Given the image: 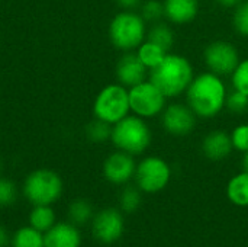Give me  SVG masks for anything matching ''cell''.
I'll list each match as a JSON object with an SVG mask.
<instances>
[{"instance_id":"cell-18","label":"cell","mask_w":248,"mask_h":247,"mask_svg":"<svg viewBox=\"0 0 248 247\" xmlns=\"http://www.w3.org/2000/svg\"><path fill=\"white\" fill-rule=\"evenodd\" d=\"M57 223V213L52 205H32L28 214V224L41 233H46Z\"/></svg>"},{"instance_id":"cell-1","label":"cell","mask_w":248,"mask_h":247,"mask_svg":"<svg viewBox=\"0 0 248 247\" xmlns=\"http://www.w3.org/2000/svg\"><path fill=\"white\" fill-rule=\"evenodd\" d=\"M227 95L224 79L208 70L196 74L185 93L187 106L201 119L217 118L225 109Z\"/></svg>"},{"instance_id":"cell-4","label":"cell","mask_w":248,"mask_h":247,"mask_svg":"<svg viewBox=\"0 0 248 247\" xmlns=\"http://www.w3.org/2000/svg\"><path fill=\"white\" fill-rule=\"evenodd\" d=\"M147 22L134 10L116 13L109 23V39L112 45L124 52L135 51L147 38Z\"/></svg>"},{"instance_id":"cell-9","label":"cell","mask_w":248,"mask_h":247,"mask_svg":"<svg viewBox=\"0 0 248 247\" xmlns=\"http://www.w3.org/2000/svg\"><path fill=\"white\" fill-rule=\"evenodd\" d=\"M203 64L208 71L219 77H231L234 70L241 61L237 45L227 39L211 41L202 52Z\"/></svg>"},{"instance_id":"cell-14","label":"cell","mask_w":248,"mask_h":247,"mask_svg":"<svg viewBox=\"0 0 248 247\" xmlns=\"http://www.w3.org/2000/svg\"><path fill=\"white\" fill-rule=\"evenodd\" d=\"M201 150H202V154L211 162L225 160L234 151L230 132L224 130H212L203 137Z\"/></svg>"},{"instance_id":"cell-10","label":"cell","mask_w":248,"mask_h":247,"mask_svg":"<svg viewBox=\"0 0 248 247\" xmlns=\"http://www.w3.org/2000/svg\"><path fill=\"white\" fill-rule=\"evenodd\" d=\"M160 122L163 130L173 137H187L190 135L198 122V116L187 106V103L171 102L167 103L160 115Z\"/></svg>"},{"instance_id":"cell-8","label":"cell","mask_w":248,"mask_h":247,"mask_svg":"<svg viewBox=\"0 0 248 247\" xmlns=\"http://www.w3.org/2000/svg\"><path fill=\"white\" fill-rule=\"evenodd\" d=\"M134 179L142 194H157L170 183L171 167L160 156H147L137 163Z\"/></svg>"},{"instance_id":"cell-20","label":"cell","mask_w":248,"mask_h":247,"mask_svg":"<svg viewBox=\"0 0 248 247\" xmlns=\"http://www.w3.org/2000/svg\"><path fill=\"white\" fill-rule=\"evenodd\" d=\"M10 247H45L44 233L29 224L19 227L10 237Z\"/></svg>"},{"instance_id":"cell-31","label":"cell","mask_w":248,"mask_h":247,"mask_svg":"<svg viewBox=\"0 0 248 247\" xmlns=\"http://www.w3.org/2000/svg\"><path fill=\"white\" fill-rule=\"evenodd\" d=\"M144 0H116L118 6L122 7L124 10H135L137 7L141 6Z\"/></svg>"},{"instance_id":"cell-25","label":"cell","mask_w":248,"mask_h":247,"mask_svg":"<svg viewBox=\"0 0 248 247\" xmlns=\"http://www.w3.org/2000/svg\"><path fill=\"white\" fill-rule=\"evenodd\" d=\"M110 134H112V125L94 118L87 127H86V135L92 143H105L108 140H110Z\"/></svg>"},{"instance_id":"cell-33","label":"cell","mask_w":248,"mask_h":247,"mask_svg":"<svg viewBox=\"0 0 248 247\" xmlns=\"http://www.w3.org/2000/svg\"><path fill=\"white\" fill-rule=\"evenodd\" d=\"M221 7L224 9H234L237 4H240L243 0H215Z\"/></svg>"},{"instance_id":"cell-15","label":"cell","mask_w":248,"mask_h":247,"mask_svg":"<svg viewBox=\"0 0 248 247\" xmlns=\"http://www.w3.org/2000/svg\"><path fill=\"white\" fill-rule=\"evenodd\" d=\"M45 247H81L83 237L78 226L71 221H57L45 234Z\"/></svg>"},{"instance_id":"cell-22","label":"cell","mask_w":248,"mask_h":247,"mask_svg":"<svg viewBox=\"0 0 248 247\" xmlns=\"http://www.w3.org/2000/svg\"><path fill=\"white\" fill-rule=\"evenodd\" d=\"M137 55L140 57V60L142 61V64L148 68V70H153L154 67H157L163 60L164 57L169 54L167 51H164L161 47L155 45L154 42L145 39L137 49H135Z\"/></svg>"},{"instance_id":"cell-19","label":"cell","mask_w":248,"mask_h":247,"mask_svg":"<svg viewBox=\"0 0 248 247\" xmlns=\"http://www.w3.org/2000/svg\"><path fill=\"white\" fill-rule=\"evenodd\" d=\"M227 197L228 199L241 208L248 207V172H241L232 176L227 185Z\"/></svg>"},{"instance_id":"cell-24","label":"cell","mask_w":248,"mask_h":247,"mask_svg":"<svg viewBox=\"0 0 248 247\" xmlns=\"http://www.w3.org/2000/svg\"><path fill=\"white\" fill-rule=\"evenodd\" d=\"M231 23L237 35L248 38V0H243L232 9Z\"/></svg>"},{"instance_id":"cell-6","label":"cell","mask_w":248,"mask_h":247,"mask_svg":"<svg viewBox=\"0 0 248 247\" xmlns=\"http://www.w3.org/2000/svg\"><path fill=\"white\" fill-rule=\"evenodd\" d=\"M129 90L121 83L105 86L96 96L93 103L94 118L115 125L129 115Z\"/></svg>"},{"instance_id":"cell-28","label":"cell","mask_w":248,"mask_h":247,"mask_svg":"<svg viewBox=\"0 0 248 247\" xmlns=\"http://www.w3.org/2000/svg\"><path fill=\"white\" fill-rule=\"evenodd\" d=\"M17 186L13 181L0 176V208L12 207L17 201Z\"/></svg>"},{"instance_id":"cell-17","label":"cell","mask_w":248,"mask_h":247,"mask_svg":"<svg viewBox=\"0 0 248 247\" xmlns=\"http://www.w3.org/2000/svg\"><path fill=\"white\" fill-rule=\"evenodd\" d=\"M145 39L154 42L155 45L161 47L167 52H171V49L176 44V36H174V31H173L171 25L169 22H163V20L151 23L150 29L147 31Z\"/></svg>"},{"instance_id":"cell-30","label":"cell","mask_w":248,"mask_h":247,"mask_svg":"<svg viewBox=\"0 0 248 247\" xmlns=\"http://www.w3.org/2000/svg\"><path fill=\"white\" fill-rule=\"evenodd\" d=\"M231 135V141H232V147L234 150L240 151V153H247L248 151V122L238 124L232 128V131L230 132Z\"/></svg>"},{"instance_id":"cell-12","label":"cell","mask_w":248,"mask_h":247,"mask_svg":"<svg viewBox=\"0 0 248 247\" xmlns=\"http://www.w3.org/2000/svg\"><path fill=\"white\" fill-rule=\"evenodd\" d=\"M102 170L105 179L109 183L116 186H124L134 179L137 170V162L134 156L116 150L105 159Z\"/></svg>"},{"instance_id":"cell-27","label":"cell","mask_w":248,"mask_h":247,"mask_svg":"<svg viewBox=\"0 0 248 247\" xmlns=\"http://www.w3.org/2000/svg\"><path fill=\"white\" fill-rule=\"evenodd\" d=\"M231 86L248 96V58H241L240 64L231 74Z\"/></svg>"},{"instance_id":"cell-35","label":"cell","mask_w":248,"mask_h":247,"mask_svg":"<svg viewBox=\"0 0 248 247\" xmlns=\"http://www.w3.org/2000/svg\"><path fill=\"white\" fill-rule=\"evenodd\" d=\"M1 172H3V162H1V159H0V176H1Z\"/></svg>"},{"instance_id":"cell-34","label":"cell","mask_w":248,"mask_h":247,"mask_svg":"<svg viewBox=\"0 0 248 247\" xmlns=\"http://www.w3.org/2000/svg\"><path fill=\"white\" fill-rule=\"evenodd\" d=\"M243 169L248 172V151L244 153V157H243Z\"/></svg>"},{"instance_id":"cell-23","label":"cell","mask_w":248,"mask_h":247,"mask_svg":"<svg viewBox=\"0 0 248 247\" xmlns=\"http://www.w3.org/2000/svg\"><path fill=\"white\" fill-rule=\"evenodd\" d=\"M141 202H142V191L137 185L135 186L126 185L122 189L119 195V208L122 213L126 214L135 213L141 207Z\"/></svg>"},{"instance_id":"cell-3","label":"cell","mask_w":248,"mask_h":247,"mask_svg":"<svg viewBox=\"0 0 248 247\" xmlns=\"http://www.w3.org/2000/svg\"><path fill=\"white\" fill-rule=\"evenodd\" d=\"M110 141L116 150L125 151L135 157L144 154L150 148L153 132L147 124V119L129 114L112 125Z\"/></svg>"},{"instance_id":"cell-29","label":"cell","mask_w":248,"mask_h":247,"mask_svg":"<svg viewBox=\"0 0 248 247\" xmlns=\"http://www.w3.org/2000/svg\"><path fill=\"white\" fill-rule=\"evenodd\" d=\"M225 109L234 115H241L248 111V96L244 93L232 89L231 92H228L227 95V100H225Z\"/></svg>"},{"instance_id":"cell-13","label":"cell","mask_w":248,"mask_h":247,"mask_svg":"<svg viewBox=\"0 0 248 247\" xmlns=\"http://www.w3.org/2000/svg\"><path fill=\"white\" fill-rule=\"evenodd\" d=\"M115 74L118 83L129 89L147 80L150 70L142 64V61L140 60L135 51H128L124 52V55L118 60L115 67Z\"/></svg>"},{"instance_id":"cell-26","label":"cell","mask_w":248,"mask_h":247,"mask_svg":"<svg viewBox=\"0 0 248 247\" xmlns=\"http://www.w3.org/2000/svg\"><path fill=\"white\" fill-rule=\"evenodd\" d=\"M140 15L147 23H155L164 19L163 0H144L140 6Z\"/></svg>"},{"instance_id":"cell-32","label":"cell","mask_w":248,"mask_h":247,"mask_svg":"<svg viewBox=\"0 0 248 247\" xmlns=\"http://www.w3.org/2000/svg\"><path fill=\"white\" fill-rule=\"evenodd\" d=\"M10 246V234L6 229V226H3L0 223V247Z\"/></svg>"},{"instance_id":"cell-11","label":"cell","mask_w":248,"mask_h":247,"mask_svg":"<svg viewBox=\"0 0 248 247\" xmlns=\"http://www.w3.org/2000/svg\"><path fill=\"white\" fill-rule=\"evenodd\" d=\"M92 224L93 237L102 245L116 243L125 233V218L121 210L103 208L94 213Z\"/></svg>"},{"instance_id":"cell-16","label":"cell","mask_w":248,"mask_h":247,"mask_svg":"<svg viewBox=\"0 0 248 247\" xmlns=\"http://www.w3.org/2000/svg\"><path fill=\"white\" fill-rule=\"evenodd\" d=\"M164 19L171 25L192 23L201 10V0H163Z\"/></svg>"},{"instance_id":"cell-21","label":"cell","mask_w":248,"mask_h":247,"mask_svg":"<svg viewBox=\"0 0 248 247\" xmlns=\"http://www.w3.org/2000/svg\"><path fill=\"white\" fill-rule=\"evenodd\" d=\"M67 215H68V221H71L76 226H84L87 223H90L94 217V210L90 201L83 199V198H77L74 199L67 210Z\"/></svg>"},{"instance_id":"cell-5","label":"cell","mask_w":248,"mask_h":247,"mask_svg":"<svg viewBox=\"0 0 248 247\" xmlns=\"http://www.w3.org/2000/svg\"><path fill=\"white\" fill-rule=\"evenodd\" d=\"M64 183L61 176L51 169L31 172L22 186L25 199L31 205H54L62 195Z\"/></svg>"},{"instance_id":"cell-7","label":"cell","mask_w":248,"mask_h":247,"mask_svg":"<svg viewBox=\"0 0 248 247\" xmlns=\"http://www.w3.org/2000/svg\"><path fill=\"white\" fill-rule=\"evenodd\" d=\"M129 90V108L131 112L144 119H153L160 116L167 105L166 95L150 80L132 86Z\"/></svg>"},{"instance_id":"cell-2","label":"cell","mask_w":248,"mask_h":247,"mask_svg":"<svg viewBox=\"0 0 248 247\" xmlns=\"http://www.w3.org/2000/svg\"><path fill=\"white\" fill-rule=\"evenodd\" d=\"M192 61L176 52H169L164 60L150 70L148 79L166 95L167 99H176L186 93L195 77Z\"/></svg>"}]
</instances>
